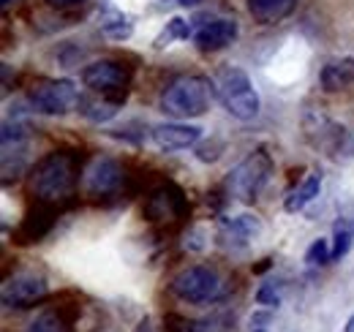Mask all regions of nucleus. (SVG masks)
<instances>
[{"label":"nucleus","mask_w":354,"mask_h":332,"mask_svg":"<svg viewBox=\"0 0 354 332\" xmlns=\"http://www.w3.org/2000/svg\"><path fill=\"white\" fill-rule=\"evenodd\" d=\"M218 90L216 82H210L207 77H177L175 82L164 87L158 107L164 115L175 118V120H194L210 112L213 101H216Z\"/></svg>","instance_id":"1"},{"label":"nucleus","mask_w":354,"mask_h":332,"mask_svg":"<svg viewBox=\"0 0 354 332\" xmlns=\"http://www.w3.org/2000/svg\"><path fill=\"white\" fill-rule=\"evenodd\" d=\"M77 185V164L74 156H68L66 150H55L44 156L30 172V194L39 202H60L66 199Z\"/></svg>","instance_id":"2"},{"label":"nucleus","mask_w":354,"mask_h":332,"mask_svg":"<svg viewBox=\"0 0 354 332\" xmlns=\"http://www.w3.org/2000/svg\"><path fill=\"white\" fill-rule=\"evenodd\" d=\"M216 90H218V101L223 104V109L243 123L254 120L262 109V98L257 87L251 82L248 71H243L240 66H223L216 74Z\"/></svg>","instance_id":"3"},{"label":"nucleus","mask_w":354,"mask_h":332,"mask_svg":"<svg viewBox=\"0 0 354 332\" xmlns=\"http://www.w3.org/2000/svg\"><path fill=\"white\" fill-rule=\"evenodd\" d=\"M272 169H275V164H272V158H270V153H267L265 147L248 153L240 164L229 172V177H226V194H229V199L254 202L265 191L267 183H270Z\"/></svg>","instance_id":"4"},{"label":"nucleus","mask_w":354,"mask_h":332,"mask_svg":"<svg viewBox=\"0 0 354 332\" xmlns=\"http://www.w3.org/2000/svg\"><path fill=\"white\" fill-rule=\"evenodd\" d=\"M169 289L180 302L207 305V302H216L223 297V281L213 267L194 264V267H185V270L177 273Z\"/></svg>","instance_id":"5"},{"label":"nucleus","mask_w":354,"mask_h":332,"mask_svg":"<svg viewBox=\"0 0 354 332\" xmlns=\"http://www.w3.org/2000/svg\"><path fill=\"white\" fill-rule=\"evenodd\" d=\"M80 87L71 80H41L28 90V104L33 112L46 118H63L80 107Z\"/></svg>","instance_id":"6"},{"label":"nucleus","mask_w":354,"mask_h":332,"mask_svg":"<svg viewBox=\"0 0 354 332\" xmlns=\"http://www.w3.org/2000/svg\"><path fill=\"white\" fill-rule=\"evenodd\" d=\"M131 82V66L104 57V60H93L82 68V84L95 95H109L118 90H126Z\"/></svg>","instance_id":"7"},{"label":"nucleus","mask_w":354,"mask_h":332,"mask_svg":"<svg viewBox=\"0 0 354 332\" xmlns=\"http://www.w3.org/2000/svg\"><path fill=\"white\" fill-rule=\"evenodd\" d=\"M49 294V284L41 273H17L3 284V305L11 311H25Z\"/></svg>","instance_id":"8"},{"label":"nucleus","mask_w":354,"mask_h":332,"mask_svg":"<svg viewBox=\"0 0 354 332\" xmlns=\"http://www.w3.org/2000/svg\"><path fill=\"white\" fill-rule=\"evenodd\" d=\"M120 183H123V166L112 156H95L82 177L88 196H109L120 188Z\"/></svg>","instance_id":"9"},{"label":"nucleus","mask_w":354,"mask_h":332,"mask_svg":"<svg viewBox=\"0 0 354 332\" xmlns=\"http://www.w3.org/2000/svg\"><path fill=\"white\" fill-rule=\"evenodd\" d=\"M237 36H240V25L229 17H218L194 33V46L205 55H213V52H221L229 44L237 42Z\"/></svg>","instance_id":"10"},{"label":"nucleus","mask_w":354,"mask_h":332,"mask_svg":"<svg viewBox=\"0 0 354 332\" xmlns=\"http://www.w3.org/2000/svg\"><path fill=\"white\" fill-rule=\"evenodd\" d=\"M150 136H153V142H156L158 150H164V153H180V150H188V147L199 145L202 128L188 123H161V125H153Z\"/></svg>","instance_id":"11"},{"label":"nucleus","mask_w":354,"mask_h":332,"mask_svg":"<svg viewBox=\"0 0 354 332\" xmlns=\"http://www.w3.org/2000/svg\"><path fill=\"white\" fill-rule=\"evenodd\" d=\"M221 229V240L232 248H245L251 240H257L262 234V221L251 212L234 215V218H221L218 223Z\"/></svg>","instance_id":"12"},{"label":"nucleus","mask_w":354,"mask_h":332,"mask_svg":"<svg viewBox=\"0 0 354 332\" xmlns=\"http://www.w3.org/2000/svg\"><path fill=\"white\" fill-rule=\"evenodd\" d=\"M98 28L109 42H129L133 36V19L131 14H126L123 8L112 6V3H101L98 6Z\"/></svg>","instance_id":"13"},{"label":"nucleus","mask_w":354,"mask_h":332,"mask_svg":"<svg viewBox=\"0 0 354 332\" xmlns=\"http://www.w3.org/2000/svg\"><path fill=\"white\" fill-rule=\"evenodd\" d=\"M295 8H297V0H248V14L262 28L281 25L286 17L295 14Z\"/></svg>","instance_id":"14"},{"label":"nucleus","mask_w":354,"mask_h":332,"mask_svg":"<svg viewBox=\"0 0 354 332\" xmlns=\"http://www.w3.org/2000/svg\"><path fill=\"white\" fill-rule=\"evenodd\" d=\"M354 246V205L346 202L338 210V221L333 226V261H341Z\"/></svg>","instance_id":"15"},{"label":"nucleus","mask_w":354,"mask_h":332,"mask_svg":"<svg viewBox=\"0 0 354 332\" xmlns=\"http://www.w3.org/2000/svg\"><path fill=\"white\" fill-rule=\"evenodd\" d=\"M183 210H185L183 194L177 191L175 185H167V188L156 191V194L150 196V205H147V212H150L153 221H172Z\"/></svg>","instance_id":"16"},{"label":"nucleus","mask_w":354,"mask_h":332,"mask_svg":"<svg viewBox=\"0 0 354 332\" xmlns=\"http://www.w3.org/2000/svg\"><path fill=\"white\" fill-rule=\"evenodd\" d=\"M319 82H322L324 93H338V90L354 84V57H341V60L327 63L319 74Z\"/></svg>","instance_id":"17"},{"label":"nucleus","mask_w":354,"mask_h":332,"mask_svg":"<svg viewBox=\"0 0 354 332\" xmlns=\"http://www.w3.org/2000/svg\"><path fill=\"white\" fill-rule=\"evenodd\" d=\"M319 191H322V174H319V172H308V177H306L297 188H292V191L286 194V199H283V210H286L289 215L303 212V210L308 208L310 202L319 196Z\"/></svg>","instance_id":"18"},{"label":"nucleus","mask_w":354,"mask_h":332,"mask_svg":"<svg viewBox=\"0 0 354 332\" xmlns=\"http://www.w3.org/2000/svg\"><path fill=\"white\" fill-rule=\"evenodd\" d=\"M126 98H80V112L88 118L90 123H109L112 118H118L120 107H123Z\"/></svg>","instance_id":"19"},{"label":"nucleus","mask_w":354,"mask_h":332,"mask_svg":"<svg viewBox=\"0 0 354 332\" xmlns=\"http://www.w3.org/2000/svg\"><path fill=\"white\" fill-rule=\"evenodd\" d=\"M188 39H191V22L183 19V17H172V19L161 28V33L156 36L153 46H156V49H167V46H172V44L188 42Z\"/></svg>","instance_id":"20"},{"label":"nucleus","mask_w":354,"mask_h":332,"mask_svg":"<svg viewBox=\"0 0 354 332\" xmlns=\"http://www.w3.org/2000/svg\"><path fill=\"white\" fill-rule=\"evenodd\" d=\"M330 261H333V243L324 240V237L313 240L308 246V250H306V264L308 267H324Z\"/></svg>","instance_id":"21"},{"label":"nucleus","mask_w":354,"mask_h":332,"mask_svg":"<svg viewBox=\"0 0 354 332\" xmlns=\"http://www.w3.org/2000/svg\"><path fill=\"white\" fill-rule=\"evenodd\" d=\"M283 302V284L281 281H265L257 289V305L262 308H278Z\"/></svg>","instance_id":"22"},{"label":"nucleus","mask_w":354,"mask_h":332,"mask_svg":"<svg viewBox=\"0 0 354 332\" xmlns=\"http://www.w3.org/2000/svg\"><path fill=\"white\" fill-rule=\"evenodd\" d=\"M28 332H66V324L55 311H46L28 327Z\"/></svg>","instance_id":"23"},{"label":"nucleus","mask_w":354,"mask_h":332,"mask_svg":"<svg viewBox=\"0 0 354 332\" xmlns=\"http://www.w3.org/2000/svg\"><path fill=\"white\" fill-rule=\"evenodd\" d=\"M221 150H223V142H205L196 147V158L205 161V164H213L221 158Z\"/></svg>","instance_id":"24"},{"label":"nucleus","mask_w":354,"mask_h":332,"mask_svg":"<svg viewBox=\"0 0 354 332\" xmlns=\"http://www.w3.org/2000/svg\"><path fill=\"white\" fill-rule=\"evenodd\" d=\"M202 237H205V232H202V229L188 232V237H185V248H188V250H205V246H207V243H205Z\"/></svg>","instance_id":"25"},{"label":"nucleus","mask_w":354,"mask_h":332,"mask_svg":"<svg viewBox=\"0 0 354 332\" xmlns=\"http://www.w3.org/2000/svg\"><path fill=\"white\" fill-rule=\"evenodd\" d=\"M133 332H156V327H153V322H150V319L145 316V319H142V322L136 324V330H133Z\"/></svg>","instance_id":"26"},{"label":"nucleus","mask_w":354,"mask_h":332,"mask_svg":"<svg viewBox=\"0 0 354 332\" xmlns=\"http://www.w3.org/2000/svg\"><path fill=\"white\" fill-rule=\"evenodd\" d=\"M164 3H177V6H183V8H194V6H199L202 0H164Z\"/></svg>","instance_id":"27"},{"label":"nucleus","mask_w":354,"mask_h":332,"mask_svg":"<svg viewBox=\"0 0 354 332\" xmlns=\"http://www.w3.org/2000/svg\"><path fill=\"white\" fill-rule=\"evenodd\" d=\"M52 6H71V3H80V0H49Z\"/></svg>","instance_id":"28"},{"label":"nucleus","mask_w":354,"mask_h":332,"mask_svg":"<svg viewBox=\"0 0 354 332\" xmlns=\"http://www.w3.org/2000/svg\"><path fill=\"white\" fill-rule=\"evenodd\" d=\"M344 332H354V313L349 316V322H346V327H344Z\"/></svg>","instance_id":"29"},{"label":"nucleus","mask_w":354,"mask_h":332,"mask_svg":"<svg viewBox=\"0 0 354 332\" xmlns=\"http://www.w3.org/2000/svg\"><path fill=\"white\" fill-rule=\"evenodd\" d=\"M254 332H267V330H265V327H257V330H254Z\"/></svg>","instance_id":"30"},{"label":"nucleus","mask_w":354,"mask_h":332,"mask_svg":"<svg viewBox=\"0 0 354 332\" xmlns=\"http://www.w3.org/2000/svg\"><path fill=\"white\" fill-rule=\"evenodd\" d=\"M8 3H11V0H3V6H8Z\"/></svg>","instance_id":"31"}]
</instances>
